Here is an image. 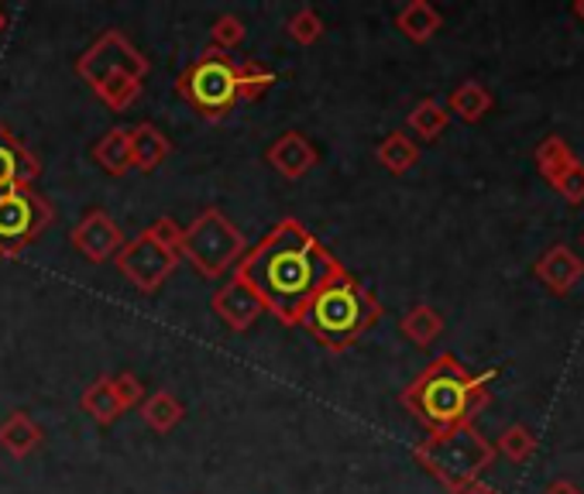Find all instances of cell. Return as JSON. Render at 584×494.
Here are the masks:
<instances>
[{
    "label": "cell",
    "instance_id": "6da1fadb",
    "mask_svg": "<svg viewBox=\"0 0 584 494\" xmlns=\"http://www.w3.org/2000/svg\"><path fill=\"white\" fill-rule=\"evenodd\" d=\"M344 268L327 247L309 234L296 217L275 224L245 258L237 261L234 278L258 296L262 309L271 312L283 327H299L306 306L320 289L337 281Z\"/></svg>",
    "mask_w": 584,
    "mask_h": 494
},
{
    "label": "cell",
    "instance_id": "7a4b0ae2",
    "mask_svg": "<svg viewBox=\"0 0 584 494\" xmlns=\"http://www.w3.org/2000/svg\"><path fill=\"white\" fill-rule=\"evenodd\" d=\"M495 374V371H492ZM492 374H471L454 354H440L402 388V405L412 419H420L430 433L474 422V415L489 405Z\"/></svg>",
    "mask_w": 584,
    "mask_h": 494
},
{
    "label": "cell",
    "instance_id": "3957f363",
    "mask_svg": "<svg viewBox=\"0 0 584 494\" xmlns=\"http://www.w3.org/2000/svg\"><path fill=\"white\" fill-rule=\"evenodd\" d=\"M378 320H382V302H378L361 281L344 271L337 281H330L327 289L314 296V302L306 306L299 327L317 343H324L334 354L355 347Z\"/></svg>",
    "mask_w": 584,
    "mask_h": 494
},
{
    "label": "cell",
    "instance_id": "277c9868",
    "mask_svg": "<svg viewBox=\"0 0 584 494\" xmlns=\"http://www.w3.org/2000/svg\"><path fill=\"white\" fill-rule=\"evenodd\" d=\"M417 464L437 477L447 491L458 494L461 487L474 484L495 461V446L474 430V422H461V426H447L430 433L417 450Z\"/></svg>",
    "mask_w": 584,
    "mask_h": 494
},
{
    "label": "cell",
    "instance_id": "5b68a950",
    "mask_svg": "<svg viewBox=\"0 0 584 494\" xmlns=\"http://www.w3.org/2000/svg\"><path fill=\"white\" fill-rule=\"evenodd\" d=\"M180 240H183V227L172 217H158L137 237L124 240L114 265L137 292L152 296L180 268Z\"/></svg>",
    "mask_w": 584,
    "mask_h": 494
},
{
    "label": "cell",
    "instance_id": "8992f818",
    "mask_svg": "<svg viewBox=\"0 0 584 494\" xmlns=\"http://www.w3.org/2000/svg\"><path fill=\"white\" fill-rule=\"evenodd\" d=\"M245 251H248L245 234L217 206H206L189 227H183L180 258H186L199 278H211V281L224 278L230 268H237Z\"/></svg>",
    "mask_w": 584,
    "mask_h": 494
},
{
    "label": "cell",
    "instance_id": "52a82bcc",
    "mask_svg": "<svg viewBox=\"0 0 584 494\" xmlns=\"http://www.w3.org/2000/svg\"><path fill=\"white\" fill-rule=\"evenodd\" d=\"M176 93L189 103L193 114L203 121H224L237 103V80H234V59L221 49H203L183 76L176 80Z\"/></svg>",
    "mask_w": 584,
    "mask_h": 494
},
{
    "label": "cell",
    "instance_id": "ba28073f",
    "mask_svg": "<svg viewBox=\"0 0 584 494\" xmlns=\"http://www.w3.org/2000/svg\"><path fill=\"white\" fill-rule=\"evenodd\" d=\"M52 224V206L34 186L0 189V258H21Z\"/></svg>",
    "mask_w": 584,
    "mask_h": 494
},
{
    "label": "cell",
    "instance_id": "9c48e42d",
    "mask_svg": "<svg viewBox=\"0 0 584 494\" xmlns=\"http://www.w3.org/2000/svg\"><path fill=\"white\" fill-rule=\"evenodd\" d=\"M152 73V62L148 55H142L131 39L124 31L111 28V31H103L100 39L76 59V76L93 90L100 83H107V80H137V83H145Z\"/></svg>",
    "mask_w": 584,
    "mask_h": 494
},
{
    "label": "cell",
    "instance_id": "30bf717a",
    "mask_svg": "<svg viewBox=\"0 0 584 494\" xmlns=\"http://www.w3.org/2000/svg\"><path fill=\"white\" fill-rule=\"evenodd\" d=\"M69 240H73L76 251L90 261V265H107L117 258V251L124 247V234L121 227L114 224V217L107 214V209H86V214L80 217V224L69 230Z\"/></svg>",
    "mask_w": 584,
    "mask_h": 494
},
{
    "label": "cell",
    "instance_id": "8fae6325",
    "mask_svg": "<svg viewBox=\"0 0 584 494\" xmlns=\"http://www.w3.org/2000/svg\"><path fill=\"white\" fill-rule=\"evenodd\" d=\"M265 162L275 172H279L283 179L296 183V179H303V175L314 172V165L320 162V152H317V145L303 131H286V134H279L268 145Z\"/></svg>",
    "mask_w": 584,
    "mask_h": 494
},
{
    "label": "cell",
    "instance_id": "7c38bea8",
    "mask_svg": "<svg viewBox=\"0 0 584 494\" xmlns=\"http://www.w3.org/2000/svg\"><path fill=\"white\" fill-rule=\"evenodd\" d=\"M211 306H214V312H217V320H221L227 330H234V333L252 330V323L265 312L262 302H258V296H255L240 278H234V275L214 292Z\"/></svg>",
    "mask_w": 584,
    "mask_h": 494
},
{
    "label": "cell",
    "instance_id": "4fadbf2b",
    "mask_svg": "<svg viewBox=\"0 0 584 494\" xmlns=\"http://www.w3.org/2000/svg\"><path fill=\"white\" fill-rule=\"evenodd\" d=\"M39 175H42V162L21 145L4 121H0V189L31 186Z\"/></svg>",
    "mask_w": 584,
    "mask_h": 494
},
{
    "label": "cell",
    "instance_id": "5bb4252c",
    "mask_svg": "<svg viewBox=\"0 0 584 494\" xmlns=\"http://www.w3.org/2000/svg\"><path fill=\"white\" fill-rule=\"evenodd\" d=\"M533 271L554 296H567L584 278V261L571 251L567 244H554V247H546V255H540Z\"/></svg>",
    "mask_w": 584,
    "mask_h": 494
},
{
    "label": "cell",
    "instance_id": "9a60e30c",
    "mask_svg": "<svg viewBox=\"0 0 584 494\" xmlns=\"http://www.w3.org/2000/svg\"><path fill=\"white\" fill-rule=\"evenodd\" d=\"M127 137H131V165L137 172H155L172 155V141L148 121L127 127Z\"/></svg>",
    "mask_w": 584,
    "mask_h": 494
},
{
    "label": "cell",
    "instance_id": "2e32d148",
    "mask_svg": "<svg viewBox=\"0 0 584 494\" xmlns=\"http://www.w3.org/2000/svg\"><path fill=\"white\" fill-rule=\"evenodd\" d=\"M42 440H45L42 426L28 412H11L4 422H0V450L11 453L14 461L31 456L34 450L42 446Z\"/></svg>",
    "mask_w": 584,
    "mask_h": 494
},
{
    "label": "cell",
    "instance_id": "e0dca14e",
    "mask_svg": "<svg viewBox=\"0 0 584 494\" xmlns=\"http://www.w3.org/2000/svg\"><path fill=\"white\" fill-rule=\"evenodd\" d=\"M396 28L406 34L409 42L423 45L443 28V18H440V11L430 4V0H409V4L396 14Z\"/></svg>",
    "mask_w": 584,
    "mask_h": 494
},
{
    "label": "cell",
    "instance_id": "ac0fdd59",
    "mask_svg": "<svg viewBox=\"0 0 584 494\" xmlns=\"http://www.w3.org/2000/svg\"><path fill=\"white\" fill-rule=\"evenodd\" d=\"M93 162L114 175V179H121V175H127L134 165H131V137H127V127H114L103 134L96 145H93Z\"/></svg>",
    "mask_w": 584,
    "mask_h": 494
},
{
    "label": "cell",
    "instance_id": "d6986e66",
    "mask_svg": "<svg viewBox=\"0 0 584 494\" xmlns=\"http://www.w3.org/2000/svg\"><path fill=\"white\" fill-rule=\"evenodd\" d=\"M489 111H492V93L478 80H464L458 90H451V96H447V114H458L468 124H478Z\"/></svg>",
    "mask_w": 584,
    "mask_h": 494
},
{
    "label": "cell",
    "instance_id": "ffe728a7",
    "mask_svg": "<svg viewBox=\"0 0 584 494\" xmlns=\"http://www.w3.org/2000/svg\"><path fill=\"white\" fill-rule=\"evenodd\" d=\"M533 158H536V168H540V175H543L550 186H557L564 175H567V168L577 162V155L571 152V145H567L564 137H557V134H550L546 141H540Z\"/></svg>",
    "mask_w": 584,
    "mask_h": 494
},
{
    "label": "cell",
    "instance_id": "44dd1931",
    "mask_svg": "<svg viewBox=\"0 0 584 494\" xmlns=\"http://www.w3.org/2000/svg\"><path fill=\"white\" fill-rule=\"evenodd\" d=\"M375 158H378V165H382L386 172H392V175H406L412 165L420 162V148H417V141H412L409 134L392 131V134L382 137V145L375 148Z\"/></svg>",
    "mask_w": 584,
    "mask_h": 494
},
{
    "label": "cell",
    "instance_id": "7402d4cb",
    "mask_svg": "<svg viewBox=\"0 0 584 494\" xmlns=\"http://www.w3.org/2000/svg\"><path fill=\"white\" fill-rule=\"evenodd\" d=\"M142 419H145V426L155 430V433H168V430H176L180 422L186 419V409L183 402L165 392V388H158V392H152L145 402H142Z\"/></svg>",
    "mask_w": 584,
    "mask_h": 494
},
{
    "label": "cell",
    "instance_id": "603a6c76",
    "mask_svg": "<svg viewBox=\"0 0 584 494\" xmlns=\"http://www.w3.org/2000/svg\"><path fill=\"white\" fill-rule=\"evenodd\" d=\"M402 337L409 343H417V347H430L440 333H443V316L430 306V302H417L406 316H402V323H399Z\"/></svg>",
    "mask_w": 584,
    "mask_h": 494
},
{
    "label": "cell",
    "instance_id": "cb8c5ba5",
    "mask_svg": "<svg viewBox=\"0 0 584 494\" xmlns=\"http://www.w3.org/2000/svg\"><path fill=\"white\" fill-rule=\"evenodd\" d=\"M80 405H83L86 415H93V419L100 422V426H111V422L124 412L121 402H117V395H114V381H111V374H100V378L86 388V392H83Z\"/></svg>",
    "mask_w": 584,
    "mask_h": 494
},
{
    "label": "cell",
    "instance_id": "d4e9b609",
    "mask_svg": "<svg viewBox=\"0 0 584 494\" xmlns=\"http://www.w3.org/2000/svg\"><path fill=\"white\" fill-rule=\"evenodd\" d=\"M234 80H237V100H262L275 86V73L258 59H240L234 62Z\"/></svg>",
    "mask_w": 584,
    "mask_h": 494
},
{
    "label": "cell",
    "instance_id": "484cf974",
    "mask_svg": "<svg viewBox=\"0 0 584 494\" xmlns=\"http://www.w3.org/2000/svg\"><path fill=\"white\" fill-rule=\"evenodd\" d=\"M409 131L417 134V137H423V141H437L443 131H447V124H451V114H447V107L443 103H437V100H420L417 107L409 111Z\"/></svg>",
    "mask_w": 584,
    "mask_h": 494
},
{
    "label": "cell",
    "instance_id": "4316f807",
    "mask_svg": "<svg viewBox=\"0 0 584 494\" xmlns=\"http://www.w3.org/2000/svg\"><path fill=\"white\" fill-rule=\"evenodd\" d=\"M533 450H536V436L526 430V426H509L502 436H499V443H495V453H502V456H509L512 464H526L530 456H533Z\"/></svg>",
    "mask_w": 584,
    "mask_h": 494
},
{
    "label": "cell",
    "instance_id": "83f0119b",
    "mask_svg": "<svg viewBox=\"0 0 584 494\" xmlns=\"http://www.w3.org/2000/svg\"><path fill=\"white\" fill-rule=\"evenodd\" d=\"M286 34L296 45H317L324 39V21L314 8H299L289 21H286Z\"/></svg>",
    "mask_w": 584,
    "mask_h": 494
},
{
    "label": "cell",
    "instance_id": "f1b7e54d",
    "mask_svg": "<svg viewBox=\"0 0 584 494\" xmlns=\"http://www.w3.org/2000/svg\"><path fill=\"white\" fill-rule=\"evenodd\" d=\"M245 34H248V28L237 14H221L211 28V45L221 49V52H230V49H237L240 42H245Z\"/></svg>",
    "mask_w": 584,
    "mask_h": 494
},
{
    "label": "cell",
    "instance_id": "f546056e",
    "mask_svg": "<svg viewBox=\"0 0 584 494\" xmlns=\"http://www.w3.org/2000/svg\"><path fill=\"white\" fill-rule=\"evenodd\" d=\"M111 381H114V395H117L121 409H134V405L145 402V384L137 381L131 371H121V374H114Z\"/></svg>",
    "mask_w": 584,
    "mask_h": 494
},
{
    "label": "cell",
    "instance_id": "4dcf8cb0",
    "mask_svg": "<svg viewBox=\"0 0 584 494\" xmlns=\"http://www.w3.org/2000/svg\"><path fill=\"white\" fill-rule=\"evenodd\" d=\"M554 189H557L571 206H581V203H584V162H581V158L567 168V175H564V179H561Z\"/></svg>",
    "mask_w": 584,
    "mask_h": 494
},
{
    "label": "cell",
    "instance_id": "1f68e13d",
    "mask_svg": "<svg viewBox=\"0 0 584 494\" xmlns=\"http://www.w3.org/2000/svg\"><path fill=\"white\" fill-rule=\"evenodd\" d=\"M543 494H581V487H577L574 481H567V477H561V481H550Z\"/></svg>",
    "mask_w": 584,
    "mask_h": 494
},
{
    "label": "cell",
    "instance_id": "d6a6232c",
    "mask_svg": "<svg viewBox=\"0 0 584 494\" xmlns=\"http://www.w3.org/2000/svg\"><path fill=\"white\" fill-rule=\"evenodd\" d=\"M458 494H502V491H499V487H492V484H485V481H474V484L461 487Z\"/></svg>",
    "mask_w": 584,
    "mask_h": 494
},
{
    "label": "cell",
    "instance_id": "836d02e7",
    "mask_svg": "<svg viewBox=\"0 0 584 494\" xmlns=\"http://www.w3.org/2000/svg\"><path fill=\"white\" fill-rule=\"evenodd\" d=\"M574 18L584 24V0H577V4H574Z\"/></svg>",
    "mask_w": 584,
    "mask_h": 494
},
{
    "label": "cell",
    "instance_id": "e575fe53",
    "mask_svg": "<svg viewBox=\"0 0 584 494\" xmlns=\"http://www.w3.org/2000/svg\"><path fill=\"white\" fill-rule=\"evenodd\" d=\"M8 28V18H4V11H0V31H4Z\"/></svg>",
    "mask_w": 584,
    "mask_h": 494
},
{
    "label": "cell",
    "instance_id": "d590c367",
    "mask_svg": "<svg viewBox=\"0 0 584 494\" xmlns=\"http://www.w3.org/2000/svg\"><path fill=\"white\" fill-rule=\"evenodd\" d=\"M581 240H584V237H581Z\"/></svg>",
    "mask_w": 584,
    "mask_h": 494
}]
</instances>
